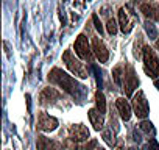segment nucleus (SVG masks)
I'll return each instance as SVG.
<instances>
[{
    "label": "nucleus",
    "mask_w": 159,
    "mask_h": 150,
    "mask_svg": "<svg viewBox=\"0 0 159 150\" xmlns=\"http://www.w3.org/2000/svg\"><path fill=\"white\" fill-rule=\"evenodd\" d=\"M48 80H50L52 83L58 85L59 88H62L67 94H70V96H73V97H78L80 92H81V88H83V86H80V85L76 83L75 78H72L70 75H67L66 72H62V70L58 69V67H55V69L50 70Z\"/></svg>",
    "instance_id": "nucleus-1"
},
{
    "label": "nucleus",
    "mask_w": 159,
    "mask_h": 150,
    "mask_svg": "<svg viewBox=\"0 0 159 150\" xmlns=\"http://www.w3.org/2000/svg\"><path fill=\"white\" fill-rule=\"evenodd\" d=\"M92 21H94V25H95V28H97V31H103V25H102V22H100V19H98V16L97 14H94L92 16Z\"/></svg>",
    "instance_id": "nucleus-22"
},
{
    "label": "nucleus",
    "mask_w": 159,
    "mask_h": 150,
    "mask_svg": "<svg viewBox=\"0 0 159 150\" xmlns=\"http://www.w3.org/2000/svg\"><path fill=\"white\" fill-rule=\"evenodd\" d=\"M36 147H38V150H59L61 144L56 141H52L45 136H39L36 141Z\"/></svg>",
    "instance_id": "nucleus-11"
},
{
    "label": "nucleus",
    "mask_w": 159,
    "mask_h": 150,
    "mask_svg": "<svg viewBox=\"0 0 159 150\" xmlns=\"http://www.w3.org/2000/svg\"><path fill=\"white\" fill-rule=\"evenodd\" d=\"M69 136L75 142H83V141L89 139V130L81 124H76V125H72L69 128Z\"/></svg>",
    "instance_id": "nucleus-8"
},
{
    "label": "nucleus",
    "mask_w": 159,
    "mask_h": 150,
    "mask_svg": "<svg viewBox=\"0 0 159 150\" xmlns=\"http://www.w3.org/2000/svg\"><path fill=\"white\" fill-rule=\"evenodd\" d=\"M59 99V92L53 88H45L41 96H39V102L41 105H53L56 100Z\"/></svg>",
    "instance_id": "nucleus-10"
},
{
    "label": "nucleus",
    "mask_w": 159,
    "mask_h": 150,
    "mask_svg": "<svg viewBox=\"0 0 159 150\" xmlns=\"http://www.w3.org/2000/svg\"><path fill=\"white\" fill-rule=\"evenodd\" d=\"M119 25H120V30L123 33H129L131 28H133V21L129 19V16H128L125 8L119 10Z\"/></svg>",
    "instance_id": "nucleus-13"
},
{
    "label": "nucleus",
    "mask_w": 159,
    "mask_h": 150,
    "mask_svg": "<svg viewBox=\"0 0 159 150\" xmlns=\"http://www.w3.org/2000/svg\"><path fill=\"white\" fill-rule=\"evenodd\" d=\"M92 69H94V72H95V75H97V85H98V88H102V75H100V72H98V67H97V66H92Z\"/></svg>",
    "instance_id": "nucleus-23"
},
{
    "label": "nucleus",
    "mask_w": 159,
    "mask_h": 150,
    "mask_svg": "<svg viewBox=\"0 0 159 150\" xmlns=\"http://www.w3.org/2000/svg\"><path fill=\"white\" fill-rule=\"evenodd\" d=\"M128 150H139V148H137V147H129Z\"/></svg>",
    "instance_id": "nucleus-27"
},
{
    "label": "nucleus",
    "mask_w": 159,
    "mask_h": 150,
    "mask_svg": "<svg viewBox=\"0 0 159 150\" xmlns=\"http://www.w3.org/2000/svg\"><path fill=\"white\" fill-rule=\"evenodd\" d=\"M62 61L66 63V66L69 67V70H70L72 73H75L76 77H80V78H86V77H88V70H86L84 64L80 61V59H75V56L72 55L70 50H66V52H64Z\"/></svg>",
    "instance_id": "nucleus-3"
},
{
    "label": "nucleus",
    "mask_w": 159,
    "mask_h": 150,
    "mask_svg": "<svg viewBox=\"0 0 159 150\" xmlns=\"http://www.w3.org/2000/svg\"><path fill=\"white\" fill-rule=\"evenodd\" d=\"M112 78H114V82H116L117 85H123V82H122V67H120V66H117V67L112 70Z\"/></svg>",
    "instance_id": "nucleus-19"
},
{
    "label": "nucleus",
    "mask_w": 159,
    "mask_h": 150,
    "mask_svg": "<svg viewBox=\"0 0 159 150\" xmlns=\"http://www.w3.org/2000/svg\"><path fill=\"white\" fill-rule=\"evenodd\" d=\"M154 86H156V88H157V91H159V78H156V80H154Z\"/></svg>",
    "instance_id": "nucleus-24"
},
{
    "label": "nucleus",
    "mask_w": 159,
    "mask_h": 150,
    "mask_svg": "<svg viewBox=\"0 0 159 150\" xmlns=\"http://www.w3.org/2000/svg\"><path fill=\"white\" fill-rule=\"evenodd\" d=\"M123 86H125V91H126V96H133V91L137 88L139 85V80H137V75L134 72V69L131 66L126 67L125 73H123Z\"/></svg>",
    "instance_id": "nucleus-6"
},
{
    "label": "nucleus",
    "mask_w": 159,
    "mask_h": 150,
    "mask_svg": "<svg viewBox=\"0 0 159 150\" xmlns=\"http://www.w3.org/2000/svg\"><path fill=\"white\" fill-rule=\"evenodd\" d=\"M145 31H147V35L150 36V39H156V38H157V30H156L154 24L145 22Z\"/></svg>",
    "instance_id": "nucleus-17"
},
{
    "label": "nucleus",
    "mask_w": 159,
    "mask_h": 150,
    "mask_svg": "<svg viewBox=\"0 0 159 150\" xmlns=\"http://www.w3.org/2000/svg\"><path fill=\"white\" fill-rule=\"evenodd\" d=\"M94 150H105V148H103V147H98V145H97V147H95Z\"/></svg>",
    "instance_id": "nucleus-26"
},
{
    "label": "nucleus",
    "mask_w": 159,
    "mask_h": 150,
    "mask_svg": "<svg viewBox=\"0 0 159 150\" xmlns=\"http://www.w3.org/2000/svg\"><path fill=\"white\" fill-rule=\"evenodd\" d=\"M103 139H105L109 145H114V144H116V139H114V134H111V130H105V131H103Z\"/></svg>",
    "instance_id": "nucleus-21"
},
{
    "label": "nucleus",
    "mask_w": 159,
    "mask_h": 150,
    "mask_svg": "<svg viewBox=\"0 0 159 150\" xmlns=\"http://www.w3.org/2000/svg\"><path fill=\"white\" fill-rule=\"evenodd\" d=\"M133 110H134V114L139 119H145L148 116V102H147L145 94L142 91H139L133 97Z\"/></svg>",
    "instance_id": "nucleus-4"
},
{
    "label": "nucleus",
    "mask_w": 159,
    "mask_h": 150,
    "mask_svg": "<svg viewBox=\"0 0 159 150\" xmlns=\"http://www.w3.org/2000/svg\"><path fill=\"white\" fill-rule=\"evenodd\" d=\"M95 105H97V110L102 114H105V111H106V99H105V94L100 89L95 92Z\"/></svg>",
    "instance_id": "nucleus-15"
},
{
    "label": "nucleus",
    "mask_w": 159,
    "mask_h": 150,
    "mask_svg": "<svg viewBox=\"0 0 159 150\" xmlns=\"http://www.w3.org/2000/svg\"><path fill=\"white\" fill-rule=\"evenodd\" d=\"M106 30H108V33L109 35H116L117 33V22H116V19H108V22H106Z\"/></svg>",
    "instance_id": "nucleus-18"
},
{
    "label": "nucleus",
    "mask_w": 159,
    "mask_h": 150,
    "mask_svg": "<svg viewBox=\"0 0 159 150\" xmlns=\"http://www.w3.org/2000/svg\"><path fill=\"white\" fill-rule=\"evenodd\" d=\"M140 13H143V16L147 19H159V14L156 13V10L151 5H148V3H143L140 7Z\"/></svg>",
    "instance_id": "nucleus-16"
},
{
    "label": "nucleus",
    "mask_w": 159,
    "mask_h": 150,
    "mask_svg": "<svg viewBox=\"0 0 159 150\" xmlns=\"http://www.w3.org/2000/svg\"><path fill=\"white\" fill-rule=\"evenodd\" d=\"M139 128L143 131V133H153V124L150 122V120H142L140 124H139Z\"/></svg>",
    "instance_id": "nucleus-20"
},
{
    "label": "nucleus",
    "mask_w": 159,
    "mask_h": 150,
    "mask_svg": "<svg viewBox=\"0 0 159 150\" xmlns=\"http://www.w3.org/2000/svg\"><path fill=\"white\" fill-rule=\"evenodd\" d=\"M38 128L41 131H53V130L58 128V120L53 116L47 114V113H39V116H38Z\"/></svg>",
    "instance_id": "nucleus-7"
},
{
    "label": "nucleus",
    "mask_w": 159,
    "mask_h": 150,
    "mask_svg": "<svg viewBox=\"0 0 159 150\" xmlns=\"http://www.w3.org/2000/svg\"><path fill=\"white\" fill-rule=\"evenodd\" d=\"M92 52H94L95 58H97L100 63H106L108 58H109V52H108L106 45H105L98 38H94V39H92Z\"/></svg>",
    "instance_id": "nucleus-9"
},
{
    "label": "nucleus",
    "mask_w": 159,
    "mask_h": 150,
    "mask_svg": "<svg viewBox=\"0 0 159 150\" xmlns=\"http://www.w3.org/2000/svg\"><path fill=\"white\" fill-rule=\"evenodd\" d=\"M116 106L119 110V114H120L122 120H129L131 119V106L123 97H119L116 100Z\"/></svg>",
    "instance_id": "nucleus-12"
},
{
    "label": "nucleus",
    "mask_w": 159,
    "mask_h": 150,
    "mask_svg": "<svg viewBox=\"0 0 159 150\" xmlns=\"http://www.w3.org/2000/svg\"><path fill=\"white\" fill-rule=\"evenodd\" d=\"M88 114H89V120H91V124L94 125V128H95V130H102V128H103V124H105L103 114H102L97 108L89 110Z\"/></svg>",
    "instance_id": "nucleus-14"
},
{
    "label": "nucleus",
    "mask_w": 159,
    "mask_h": 150,
    "mask_svg": "<svg viewBox=\"0 0 159 150\" xmlns=\"http://www.w3.org/2000/svg\"><path fill=\"white\" fill-rule=\"evenodd\" d=\"M156 49H157V50H159V39H157V41H156Z\"/></svg>",
    "instance_id": "nucleus-28"
},
{
    "label": "nucleus",
    "mask_w": 159,
    "mask_h": 150,
    "mask_svg": "<svg viewBox=\"0 0 159 150\" xmlns=\"http://www.w3.org/2000/svg\"><path fill=\"white\" fill-rule=\"evenodd\" d=\"M143 70L153 80L159 78V59L150 47H143Z\"/></svg>",
    "instance_id": "nucleus-2"
},
{
    "label": "nucleus",
    "mask_w": 159,
    "mask_h": 150,
    "mask_svg": "<svg viewBox=\"0 0 159 150\" xmlns=\"http://www.w3.org/2000/svg\"><path fill=\"white\" fill-rule=\"evenodd\" d=\"M75 53L81 58V59H91L92 56V50L89 45V41L84 35H80L75 41Z\"/></svg>",
    "instance_id": "nucleus-5"
},
{
    "label": "nucleus",
    "mask_w": 159,
    "mask_h": 150,
    "mask_svg": "<svg viewBox=\"0 0 159 150\" xmlns=\"http://www.w3.org/2000/svg\"><path fill=\"white\" fill-rule=\"evenodd\" d=\"M116 150H125V148H123L122 145H117V147H116Z\"/></svg>",
    "instance_id": "nucleus-25"
}]
</instances>
